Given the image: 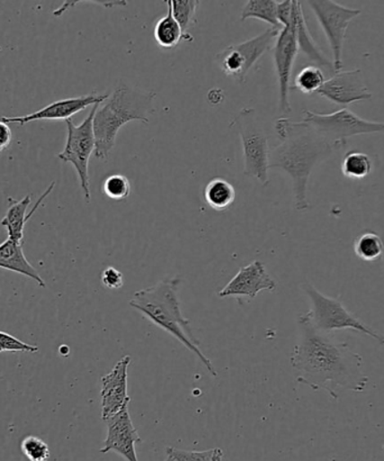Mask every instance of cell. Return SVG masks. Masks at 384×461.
<instances>
[{"instance_id":"24","label":"cell","mask_w":384,"mask_h":461,"mask_svg":"<svg viewBox=\"0 0 384 461\" xmlns=\"http://www.w3.org/2000/svg\"><path fill=\"white\" fill-rule=\"evenodd\" d=\"M325 81H326V76L320 68L307 66L298 72L295 80H293L291 90H298V92L305 95L318 94Z\"/></svg>"},{"instance_id":"26","label":"cell","mask_w":384,"mask_h":461,"mask_svg":"<svg viewBox=\"0 0 384 461\" xmlns=\"http://www.w3.org/2000/svg\"><path fill=\"white\" fill-rule=\"evenodd\" d=\"M201 2L198 0H173V13L175 21L179 23L180 27L186 36V41L192 42L193 38L188 34V30L193 25L196 20V11Z\"/></svg>"},{"instance_id":"15","label":"cell","mask_w":384,"mask_h":461,"mask_svg":"<svg viewBox=\"0 0 384 461\" xmlns=\"http://www.w3.org/2000/svg\"><path fill=\"white\" fill-rule=\"evenodd\" d=\"M108 97H110V95L94 92L85 95V96L54 102L48 106L40 108L39 111L31 113L29 115L16 117L4 116L0 120L7 124L20 125H25L31 123V122L36 121H67L70 120L72 116L78 114L79 112L85 110V108L105 102Z\"/></svg>"},{"instance_id":"8","label":"cell","mask_w":384,"mask_h":461,"mask_svg":"<svg viewBox=\"0 0 384 461\" xmlns=\"http://www.w3.org/2000/svg\"><path fill=\"white\" fill-rule=\"evenodd\" d=\"M304 121L329 141L344 146L356 135L384 134V122L364 120L346 107L328 114L305 110Z\"/></svg>"},{"instance_id":"9","label":"cell","mask_w":384,"mask_h":461,"mask_svg":"<svg viewBox=\"0 0 384 461\" xmlns=\"http://www.w3.org/2000/svg\"><path fill=\"white\" fill-rule=\"evenodd\" d=\"M280 30H266L255 38L242 43L229 45L216 56L221 71L239 84L246 83L248 71L256 65L262 56L273 49Z\"/></svg>"},{"instance_id":"22","label":"cell","mask_w":384,"mask_h":461,"mask_svg":"<svg viewBox=\"0 0 384 461\" xmlns=\"http://www.w3.org/2000/svg\"><path fill=\"white\" fill-rule=\"evenodd\" d=\"M278 7L279 2L274 0H251L243 8L241 21L255 18V20L268 23L273 29L281 31L283 27L279 22Z\"/></svg>"},{"instance_id":"6","label":"cell","mask_w":384,"mask_h":461,"mask_svg":"<svg viewBox=\"0 0 384 461\" xmlns=\"http://www.w3.org/2000/svg\"><path fill=\"white\" fill-rule=\"evenodd\" d=\"M302 287L313 305L308 311L311 323L318 331L332 334L338 330H354V331L367 334L384 345V337L368 327L358 316L351 313L343 304L341 297L325 295L310 283H305Z\"/></svg>"},{"instance_id":"13","label":"cell","mask_w":384,"mask_h":461,"mask_svg":"<svg viewBox=\"0 0 384 461\" xmlns=\"http://www.w3.org/2000/svg\"><path fill=\"white\" fill-rule=\"evenodd\" d=\"M130 363H132V357H123L112 369V372L102 378L101 397L103 422L114 417L129 404V367Z\"/></svg>"},{"instance_id":"31","label":"cell","mask_w":384,"mask_h":461,"mask_svg":"<svg viewBox=\"0 0 384 461\" xmlns=\"http://www.w3.org/2000/svg\"><path fill=\"white\" fill-rule=\"evenodd\" d=\"M102 284L108 289H120L124 285V276L114 267H107L102 273Z\"/></svg>"},{"instance_id":"23","label":"cell","mask_w":384,"mask_h":461,"mask_svg":"<svg viewBox=\"0 0 384 461\" xmlns=\"http://www.w3.org/2000/svg\"><path fill=\"white\" fill-rule=\"evenodd\" d=\"M354 252L363 261L372 262L380 259L384 253V243L380 235L372 230L360 234L354 241Z\"/></svg>"},{"instance_id":"7","label":"cell","mask_w":384,"mask_h":461,"mask_svg":"<svg viewBox=\"0 0 384 461\" xmlns=\"http://www.w3.org/2000/svg\"><path fill=\"white\" fill-rule=\"evenodd\" d=\"M99 105L93 106L83 123L76 125L71 120L66 121L67 135L66 147L58 153V158L63 162H67L75 167L83 189L85 201H92L89 178V160L96 150V141L94 134V117L96 114Z\"/></svg>"},{"instance_id":"10","label":"cell","mask_w":384,"mask_h":461,"mask_svg":"<svg viewBox=\"0 0 384 461\" xmlns=\"http://www.w3.org/2000/svg\"><path fill=\"white\" fill-rule=\"evenodd\" d=\"M307 3L326 35L329 48L333 53L334 69L336 72L341 71L347 29H349L351 22L360 16L362 11L343 6L341 4L329 2V0H310Z\"/></svg>"},{"instance_id":"2","label":"cell","mask_w":384,"mask_h":461,"mask_svg":"<svg viewBox=\"0 0 384 461\" xmlns=\"http://www.w3.org/2000/svg\"><path fill=\"white\" fill-rule=\"evenodd\" d=\"M275 131L280 144L270 149L269 169H281L292 179L297 211H308V184L316 166L344 149V144L329 141L305 121L279 119Z\"/></svg>"},{"instance_id":"12","label":"cell","mask_w":384,"mask_h":461,"mask_svg":"<svg viewBox=\"0 0 384 461\" xmlns=\"http://www.w3.org/2000/svg\"><path fill=\"white\" fill-rule=\"evenodd\" d=\"M319 96L336 105H351L358 102L370 101L373 97L361 69L341 70L329 77L318 92Z\"/></svg>"},{"instance_id":"5","label":"cell","mask_w":384,"mask_h":461,"mask_svg":"<svg viewBox=\"0 0 384 461\" xmlns=\"http://www.w3.org/2000/svg\"><path fill=\"white\" fill-rule=\"evenodd\" d=\"M234 125L242 141L244 174L266 186L269 185V137L255 108L239 111Z\"/></svg>"},{"instance_id":"28","label":"cell","mask_w":384,"mask_h":461,"mask_svg":"<svg viewBox=\"0 0 384 461\" xmlns=\"http://www.w3.org/2000/svg\"><path fill=\"white\" fill-rule=\"evenodd\" d=\"M103 191L112 201H125L130 195V183L123 175H112L103 183Z\"/></svg>"},{"instance_id":"11","label":"cell","mask_w":384,"mask_h":461,"mask_svg":"<svg viewBox=\"0 0 384 461\" xmlns=\"http://www.w3.org/2000/svg\"><path fill=\"white\" fill-rule=\"evenodd\" d=\"M298 2L292 0L290 22L280 31L273 47V61L279 83L280 112L288 114L292 111L290 104L292 68L299 53L297 42L296 8Z\"/></svg>"},{"instance_id":"32","label":"cell","mask_w":384,"mask_h":461,"mask_svg":"<svg viewBox=\"0 0 384 461\" xmlns=\"http://www.w3.org/2000/svg\"><path fill=\"white\" fill-rule=\"evenodd\" d=\"M13 139L12 130L7 123L0 120V153L11 146Z\"/></svg>"},{"instance_id":"3","label":"cell","mask_w":384,"mask_h":461,"mask_svg":"<svg viewBox=\"0 0 384 461\" xmlns=\"http://www.w3.org/2000/svg\"><path fill=\"white\" fill-rule=\"evenodd\" d=\"M182 285L179 277L165 278L156 286L144 288L134 293L129 306L151 321L156 327L177 339L187 349L205 366L208 373L217 378V373L211 360L201 349V341L192 332V322L184 318L180 306L178 292Z\"/></svg>"},{"instance_id":"29","label":"cell","mask_w":384,"mask_h":461,"mask_svg":"<svg viewBox=\"0 0 384 461\" xmlns=\"http://www.w3.org/2000/svg\"><path fill=\"white\" fill-rule=\"evenodd\" d=\"M22 455L30 461H48L51 457L47 442L39 437L29 436L21 444Z\"/></svg>"},{"instance_id":"4","label":"cell","mask_w":384,"mask_h":461,"mask_svg":"<svg viewBox=\"0 0 384 461\" xmlns=\"http://www.w3.org/2000/svg\"><path fill=\"white\" fill-rule=\"evenodd\" d=\"M155 92H143L121 81L114 92L99 105L94 117V134L96 141L94 156L106 160L114 150L117 134L125 124L139 121L148 124L155 113Z\"/></svg>"},{"instance_id":"33","label":"cell","mask_w":384,"mask_h":461,"mask_svg":"<svg viewBox=\"0 0 384 461\" xmlns=\"http://www.w3.org/2000/svg\"><path fill=\"white\" fill-rule=\"evenodd\" d=\"M165 461H174V460L173 458H171V457H168Z\"/></svg>"},{"instance_id":"16","label":"cell","mask_w":384,"mask_h":461,"mask_svg":"<svg viewBox=\"0 0 384 461\" xmlns=\"http://www.w3.org/2000/svg\"><path fill=\"white\" fill-rule=\"evenodd\" d=\"M277 288L273 278L266 273L263 262L255 260L242 267L234 278L217 294L219 298L244 297L253 300L262 291L273 292Z\"/></svg>"},{"instance_id":"19","label":"cell","mask_w":384,"mask_h":461,"mask_svg":"<svg viewBox=\"0 0 384 461\" xmlns=\"http://www.w3.org/2000/svg\"><path fill=\"white\" fill-rule=\"evenodd\" d=\"M0 268L26 276L38 283L40 287L47 286L38 270L26 259L22 244L13 241L11 239L0 244Z\"/></svg>"},{"instance_id":"20","label":"cell","mask_w":384,"mask_h":461,"mask_svg":"<svg viewBox=\"0 0 384 461\" xmlns=\"http://www.w3.org/2000/svg\"><path fill=\"white\" fill-rule=\"evenodd\" d=\"M166 15L160 18L155 26V39L157 45L164 50L177 48L182 41H186L182 27L175 21L173 13V0H166Z\"/></svg>"},{"instance_id":"14","label":"cell","mask_w":384,"mask_h":461,"mask_svg":"<svg viewBox=\"0 0 384 461\" xmlns=\"http://www.w3.org/2000/svg\"><path fill=\"white\" fill-rule=\"evenodd\" d=\"M107 437L103 442L101 454L111 451L119 454L126 461H138L137 444L142 442L137 428L130 418L129 405L120 411L114 417L107 420Z\"/></svg>"},{"instance_id":"21","label":"cell","mask_w":384,"mask_h":461,"mask_svg":"<svg viewBox=\"0 0 384 461\" xmlns=\"http://www.w3.org/2000/svg\"><path fill=\"white\" fill-rule=\"evenodd\" d=\"M237 192L233 185L223 178H214L205 188V200L212 210L223 212L233 205Z\"/></svg>"},{"instance_id":"18","label":"cell","mask_w":384,"mask_h":461,"mask_svg":"<svg viewBox=\"0 0 384 461\" xmlns=\"http://www.w3.org/2000/svg\"><path fill=\"white\" fill-rule=\"evenodd\" d=\"M296 30L299 52L305 54L306 58L313 61L316 67L320 68L324 71L325 76L332 77L335 74L336 71L334 69L333 61L329 60L326 54L322 51V49L318 47V44L316 43V41L310 34L300 2H298L296 8Z\"/></svg>"},{"instance_id":"27","label":"cell","mask_w":384,"mask_h":461,"mask_svg":"<svg viewBox=\"0 0 384 461\" xmlns=\"http://www.w3.org/2000/svg\"><path fill=\"white\" fill-rule=\"evenodd\" d=\"M165 453L174 461H221L224 458V451L220 448L189 451L166 447Z\"/></svg>"},{"instance_id":"25","label":"cell","mask_w":384,"mask_h":461,"mask_svg":"<svg viewBox=\"0 0 384 461\" xmlns=\"http://www.w3.org/2000/svg\"><path fill=\"white\" fill-rule=\"evenodd\" d=\"M371 158L363 152H347L342 162V174L350 179H362L372 173Z\"/></svg>"},{"instance_id":"1","label":"cell","mask_w":384,"mask_h":461,"mask_svg":"<svg viewBox=\"0 0 384 461\" xmlns=\"http://www.w3.org/2000/svg\"><path fill=\"white\" fill-rule=\"evenodd\" d=\"M300 337L290 357L297 382L311 390L326 391L338 400L340 391L364 392L369 377L363 373V357L352 351L345 342H337L332 334L318 331L308 312L299 316Z\"/></svg>"},{"instance_id":"17","label":"cell","mask_w":384,"mask_h":461,"mask_svg":"<svg viewBox=\"0 0 384 461\" xmlns=\"http://www.w3.org/2000/svg\"><path fill=\"white\" fill-rule=\"evenodd\" d=\"M54 186H56V183L53 182L49 185L47 191L44 192L43 195L39 198L33 210H31L29 214H26V212L31 203V195L25 196L21 201L11 202V206H9L6 215L4 216L2 222H0V224L7 230L8 239L22 244L27 222H29V220L33 216L36 210L39 209L40 203L51 194Z\"/></svg>"},{"instance_id":"30","label":"cell","mask_w":384,"mask_h":461,"mask_svg":"<svg viewBox=\"0 0 384 461\" xmlns=\"http://www.w3.org/2000/svg\"><path fill=\"white\" fill-rule=\"evenodd\" d=\"M4 351L35 354L39 351V347L29 345V343L20 340L12 334L0 331V352Z\"/></svg>"}]
</instances>
